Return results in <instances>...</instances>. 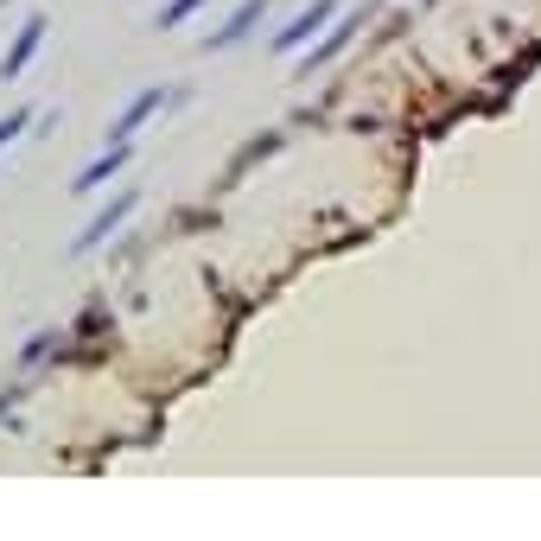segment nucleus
I'll list each match as a JSON object with an SVG mask.
<instances>
[{"instance_id":"1a4fd4ad","label":"nucleus","mask_w":541,"mask_h":541,"mask_svg":"<svg viewBox=\"0 0 541 541\" xmlns=\"http://www.w3.org/2000/svg\"><path fill=\"white\" fill-rule=\"evenodd\" d=\"M198 7H204V0H166V7L153 13V26H160V32H166V26H185V20H191V13H198Z\"/></svg>"},{"instance_id":"9d476101","label":"nucleus","mask_w":541,"mask_h":541,"mask_svg":"<svg viewBox=\"0 0 541 541\" xmlns=\"http://www.w3.org/2000/svg\"><path fill=\"white\" fill-rule=\"evenodd\" d=\"M51 344H58V325H45V331H32V338H26V351H20V363H39V357L51 351Z\"/></svg>"},{"instance_id":"6e6552de","label":"nucleus","mask_w":541,"mask_h":541,"mask_svg":"<svg viewBox=\"0 0 541 541\" xmlns=\"http://www.w3.org/2000/svg\"><path fill=\"white\" fill-rule=\"evenodd\" d=\"M274 147H281V134H261V141H249V147H242V153H236V160H230V179H242V172H249L255 160H268V153H274Z\"/></svg>"},{"instance_id":"f03ea898","label":"nucleus","mask_w":541,"mask_h":541,"mask_svg":"<svg viewBox=\"0 0 541 541\" xmlns=\"http://www.w3.org/2000/svg\"><path fill=\"white\" fill-rule=\"evenodd\" d=\"M134 204H141V191H115V198L102 204V211H96V217H90V223H83V230L71 236V255H90V249H102V242H109V236L121 230V223L134 217Z\"/></svg>"},{"instance_id":"f257e3e1","label":"nucleus","mask_w":541,"mask_h":541,"mask_svg":"<svg viewBox=\"0 0 541 541\" xmlns=\"http://www.w3.org/2000/svg\"><path fill=\"white\" fill-rule=\"evenodd\" d=\"M331 20H338V0H312V7H300V13H293V20L268 39V45H274V58H293V51H306V45H312V32H325Z\"/></svg>"},{"instance_id":"39448f33","label":"nucleus","mask_w":541,"mask_h":541,"mask_svg":"<svg viewBox=\"0 0 541 541\" xmlns=\"http://www.w3.org/2000/svg\"><path fill=\"white\" fill-rule=\"evenodd\" d=\"M370 13H376V0H370V7H357V13H344V20H338V26H331V32H325V39H319V45H306V77H312V71H325V64H331V58H338V51H344V45H351V39H357V26H363V20H370Z\"/></svg>"},{"instance_id":"7ed1b4c3","label":"nucleus","mask_w":541,"mask_h":541,"mask_svg":"<svg viewBox=\"0 0 541 541\" xmlns=\"http://www.w3.org/2000/svg\"><path fill=\"white\" fill-rule=\"evenodd\" d=\"M185 96H191V90H141V96L128 102V109L109 121V141H134V134H141L153 115H160V109H179Z\"/></svg>"},{"instance_id":"423d86ee","label":"nucleus","mask_w":541,"mask_h":541,"mask_svg":"<svg viewBox=\"0 0 541 541\" xmlns=\"http://www.w3.org/2000/svg\"><path fill=\"white\" fill-rule=\"evenodd\" d=\"M261 20H268V0H242V7H236L223 26H211V32H204V51H230V45H242V39H249V32H255Z\"/></svg>"},{"instance_id":"20e7f679","label":"nucleus","mask_w":541,"mask_h":541,"mask_svg":"<svg viewBox=\"0 0 541 541\" xmlns=\"http://www.w3.org/2000/svg\"><path fill=\"white\" fill-rule=\"evenodd\" d=\"M45 13H26L20 20V32H13V45H7V58H0V83H20L26 77V64L39 58V45H45Z\"/></svg>"},{"instance_id":"9b49d317","label":"nucleus","mask_w":541,"mask_h":541,"mask_svg":"<svg viewBox=\"0 0 541 541\" xmlns=\"http://www.w3.org/2000/svg\"><path fill=\"white\" fill-rule=\"evenodd\" d=\"M26 128H32V109H13V115H0V147H7V141H20Z\"/></svg>"},{"instance_id":"0eeeda50","label":"nucleus","mask_w":541,"mask_h":541,"mask_svg":"<svg viewBox=\"0 0 541 541\" xmlns=\"http://www.w3.org/2000/svg\"><path fill=\"white\" fill-rule=\"evenodd\" d=\"M128 160H134V141H109V153L83 166L77 179H71V191H83V198H90V191H102V185H109V179H115V172L128 166Z\"/></svg>"}]
</instances>
